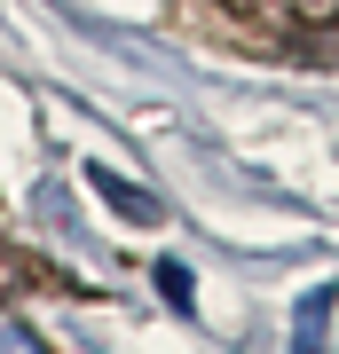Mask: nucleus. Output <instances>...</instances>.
<instances>
[{
    "label": "nucleus",
    "mask_w": 339,
    "mask_h": 354,
    "mask_svg": "<svg viewBox=\"0 0 339 354\" xmlns=\"http://www.w3.org/2000/svg\"><path fill=\"white\" fill-rule=\"evenodd\" d=\"M95 189L111 197V205H119L126 221H158V197H150V189H134V181H119L111 165H95Z\"/></svg>",
    "instance_id": "nucleus-1"
},
{
    "label": "nucleus",
    "mask_w": 339,
    "mask_h": 354,
    "mask_svg": "<svg viewBox=\"0 0 339 354\" xmlns=\"http://www.w3.org/2000/svg\"><path fill=\"white\" fill-rule=\"evenodd\" d=\"M158 283H166L174 307H189V268H182V260H158Z\"/></svg>",
    "instance_id": "nucleus-2"
},
{
    "label": "nucleus",
    "mask_w": 339,
    "mask_h": 354,
    "mask_svg": "<svg viewBox=\"0 0 339 354\" xmlns=\"http://www.w3.org/2000/svg\"><path fill=\"white\" fill-rule=\"evenodd\" d=\"M0 354H48V346H40L24 323H0Z\"/></svg>",
    "instance_id": "nucleus-3"
}]
</instances>
